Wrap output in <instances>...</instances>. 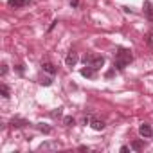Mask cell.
<instances>
[{"instance_id": "3", "label": "cell", "mask_w": 153, "mask_h": 153, "mask_svg": "<svg viewBox=\"0 0 153 153\" xmlns=\"http://www.w3.org/2000/svg\"><path fill=\"white\" fill-rule=\"evenodd\" d=\"M139 133H140V137L148 139V137H151V135H153V128H151L148 123H142V124L139 126Z\"/></svg>"}, {"instance_id": "19", "label": "cell", "mask_w": 153, "mask_h": 153, "mask_svg": "<svg viewBox=\"0 0 153 153\" xmlns=\"http://www.w3.org/2000/svg\"><path fill=\"white\" fill-rule=\"evenodd\" d=\"M90 58H92V54H85V56L81 58V61H83L85 65H88V63H90Z\"/></svg>"}, {"instance_id": "6", "label": "cell", "mask_w": 153, "mask_h": 153, "mask_svg": "<svg viewBox=\"0 0 153 153\" xmlns=\"http://www.w3.org/2000/svg\"><path fill=\"white\" fill-rule=\"evenodd\" d=\"M78 59H79L78 54H76L74 51H70V52L67 54V58H65V65H67V67H74L76 63H78Z\"/></svg>"}, {"instance_id": "20", "label": "cell", "mask_w": 153, "mask_h": 153, "mask_svg": "<svg viewBox=\"0 0 153 153\" xmlns=\"http://www.w3.org/2000/svg\"><path fill=\"white\" fill-rule=\"evenodd\" d=\"M70 6L72 7H78L79 6V0H70Z\"/></svg>"}, {"instance_id": "7", "label": "cell", "mask_w": 153, "mask_h": 153, "mask_svg": "<svg viewBox=\"0 0 153 153\" xmlns=\"http://www.w3.org/2000/svg\"><path fill=\"white\" fill-rule=\"evenodd\" d=\"M81 76L83 78H96V68L92 65H85V68H81Z\"/></svg>"}, {"instance_id": "14", "label": "cell", "mask_w": 153, "mask_h": 153, "mask_svg": "<svg viewBox=\"0 0 153 153\" xmlns=\"http://www.w3.org/2000/svg\"><path fill=\"white\" fill-rule=\"evenodd\" d=\"M63 123H65V126H74L76 124V119L72 115H67V117H63Z\"/></svg>"}, {"instance_id": "11", "label": "cell", "mask_w": 153, "mask_h": 153, "mask_svg": "<svg viewBox=\"0 0 153 153\" xmlns=\"http://www.w3.org/2000/svg\"><path fill=\"white\" fill-rule=\"evenodd\" d=\"M36 128H38L42 133H47V135H49V133H52V128H51V126H47V124H43V123H38V124H36Z\"/></svg>"}, {"instance_id": "15", "label": "cell", "mask_w": 153, "mask_h": 153, "mask_svg": "<svg viewBox=\"0 0 153 153\" xmlns=\"http://www.w3.org/2000/svg\"><path fill=\"white\" fill-rule=\"evenodd\" d=\"M142 148H144L142 140H133V142H131V149H135V151H140Z\"/></svg>"}, {"instance_id": "12", "label": "cell", "mask_w": 153, "mask_h": 153, "mask_svg": "<svg viewBox=\"0 0 153 153\" xmlns=\"http://www.w3.org/2000/svg\"><path fill=\"white\" fill-rule=\"evenodd\" d=\"M56 148H59L58 142H43V144H40V149H56Z\"/></svg>"}, {"instance_id": "8", "label": "cell", "mask_w": 153, "mask_h": 153, "mask_svg": "<svg viewBox=\"0 0 153 153\" xmlns=\"http://www.w3.org/2000/svg\"><path fill=\"white\" fill-rule=\"evenodd\" d=\"M90 126H92L96 131H101V130H105V126H106V124H105V121H103V119H96V117H94V119L90 121Z\"/></svg>"}, {"instance_id": "13", "label": "cell", "mask_w": 153, "mask_h": 153, "mask_svg": "<svg viewBox=\"0 0 153 153\" xmlns=\"http://www.w3.org/2000/svg\"><path fill=\"white\" fill-rule=\"evenodd\" d=\"M0 94H2L4 99H9V97H11V90H9V87H7V85H2V87H0Z\"/></svg>"}, {"instance_id": "16", "label": "cell", "mask_w": 153, "mask_h": 153, "mask_svg": "<svg viewBox=\"0 0 153 153\" xmlns=\"http://www.w3.org/2000/svg\"><path fill=\"white\" fill-rule=\"evenodd\" d=\"M40 85L51 87V85H52V76H49V78H42V79H40Z\"/></svg>"}, {"instance_id": "5", "label": "cell", "mask_w": 153, "mask_h": 153, "mask_svg": "<svg viewBox=\"0 0 153 153\" xmlns=\"http://www.w3.org/2000/svg\"><path fill=\"white\" fill-rule=\"evenodd\" d=\"M42 68H43V72H47L49 76H56V72H58L56 65H52L51 61H43V63H42Z\"/></svg>"}, {"instance_id": "1", "label": "cell", "mask_w": 153, "mask_h": 153, "mask_svg": "<svg viewBox=\"0 0 153 153\" xmlns=\"http://www.w3.org/2000/svg\"><path fill=\"white\" fill-rule=\"evenodd\" d=\"M131 61H133L131 51H128V49H117L115 61H114V67H115L117 70H124V68H126Z\"/></svg>"}, {"instance_id": "22", "label": "cell", "mask_w": 153, "mask_h": 153, "mask_svg": "<svg viewBox=\"0 0 153 153\" xmlns=\"http://www.w3.org/2000/svg\"><path fill=\"white\" fill-rule=\"evenodd\" d=\"M56 24H58V20H54V22H52V24H51V25H49V31H52V29H54V27H56Z\"/></svg>"}, {"instance_id": "9", "label": "cell", "mask_w": 153, "mask_h": 153, "mask_svg": "<svg viewBox=\"0 0 153 153\" xmlns=\"http://www.w3.org/2000/svg\"><path fill=\"white\" fill-rule=\"evenodd\" d=\"M27 124H29V121L20 119V117H16V119L11 121V126H13V128H24V126H27Z\"/></svg>"}, {"instance_id": "21", "label": "cell", "mask_w": 153, "mask_h": 153, "mask_svg": "<svg viewBox=\"0 0 153 153\" xmlns=\"http://www.w3.org/2000/svg\"><path fill=\"white\" fill-rule=\"evenodd\" d=\"M6 74H7V63L2 65V76H6Z\"/></svg>"}, {"instance_id": "24", "label": "cell", "mask_w": 153, "mask_h": 153, "mask_svg": "<svg viewBox=\"0 0 153 153\" xmlns=\"http://www.w3.org/2000/svg\"><path fill=\"white\" fill-rule=\"evenodd\" d=\"M121 151H123V153H128V151H130V148H128V146H123V148H121Z\"/></svg>"}, {"instance_id": "4", "label": "cell", "mask_w": 153, "mask_h": 153, "mask_svg": "<svg viewBox=\"0 0 153 153\" xmlns=\"http://www.w3.org/2000/svg\"><path fill=\"white\" fill-rule=\"evenodd\" d=\"M88 65H92V67H94L96 70H99V68H101V67L105 65V58H103V56H92V58H90V63H88Z\"/></svg>"}, {"instance_id": "23", "label": "cell", "mask_w": 153, "mask_h": 153, "mask_svg": "<svg viewBox=\"0 0 153 153\" xmlns=\"http://www.w3.org/2000/svg\"><path fill=\"white\" fill-rule=\"evenodd\" d=\"M16 70H18V74H24V67L22 65H16Z\"/></svg>"}, {"instance_id": "26", "label": "cell", "mask_w": 153, "mask_h": 153, "mask_svg": "<svg viewBox=\"0 0 153 153\" xmlns=\"http://www.w3.org/2000/svg\"><path fill=\"white\" fill-rule=\"evenodd\" d=\"M151 137H153V135H151Z\"/></svg>"}, {"instance_id": "2", "label": "cell", "mask_w": 153, "mask_h": 153, "mask_svg": "<svg viewBox=\"0 0 153 153\" xmlns=\"http://www.w3.org/2000/svg\"><path fill=\"white\" fill-rule=\"evenodd\" d=\"M7 6L11 9H20V7L31 6V0H7Z\"/></svg>"}, {"instance_id": "17", "label": "cell", "mask_w": 153, "mask_h": 153, "mask_svg": "<svg viewBox=\"0 0 153 153\" xmlns=\"http://www.w3.org/2000/svg\"><path fill=\"white\" fill-rule=\"evenodd\" d=\"M114 76H115V67H114V68H110V70H106L105 78H106V79H110V78H114Z\"/></svg>"}, {"instance_id": "10", "label": "cell", "mask_w": 153, "mask_h": 153, "mask_svg": "<svg viewBox=\"0 0 153 153\" xmlns=\"http://www.w3.org/2000/svg\"><path fill=\"white\" fill-rule=\"evenodd\" d=\"M144 15L149 20H153V6H151V2H144Z\"/></svg>"}, {"instance_id": "25", "label": "cell", "mask_w": 153, "mask_h": 153, "mask_svg": "<svg viewBox=\"0 0 153 153\" xmlns=\"http://www.w3.org/2000/svg\"><path fill=\"white\" fill-rule=\"evenodd\" d=\"M78 149H79V151H88V148H87V146H79Z\"/></svg>"}, {"instance_id": "18", "label": "cell", "mask_w": 153, "mask_h": 153, "mask_svg": "<svg viewBox=\"0 0 153 153\" xmlns=\"http://www.w3.org/2000/svg\"><path fill=\"white\" fill-rule=\"evenodd\" d=\"M61 108H58V110H54V112H51V117H54V119H58V117H61Z\"/></svg>"}]
</instances>
